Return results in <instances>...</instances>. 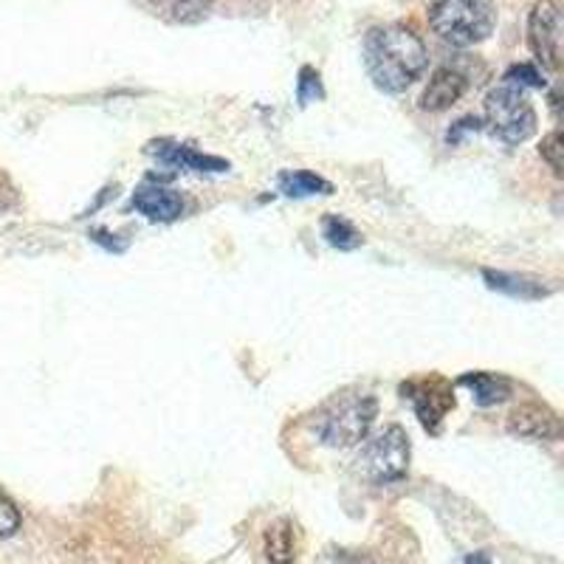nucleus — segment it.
<instances>
[{"label": "nucleus", "instance_id": "1", "mask_svg": "<svg viewBox=\"0 0 564 564\" xmlns=\"http://www.w3.org/2000/svg\"><path fill=\"white\" fill-rule=\"evenodd\" d=\"M365 65L376 88L387 94H401L430 65L426 45L412 29L406 26H379L365 40Z\"/></svg>", "mask_w": 564, "mask_h": 564}, {"label": "nucleus", "instance_id": "2", "mask_svg": "<svg viewBox=\"0 0 564 564\" xmlns=\"http://www.w3.org/2000/svg\"><path fill=\"white\" fill-rule=\"evenodd\" d=\"M497 9L491 0H435L430 9V26L443 43L455 48L477 45L491 34Z\"/></svg>", "mask_w": 564, "mask_h": 564}, {"label": "nucleus", "instance_id": "3", "mask_svg": "<svg viewBox=\"0 0 564 564\" xmlns=\"http://www.w3.org/2000/svg\"><path fill=\"white\" fill-rule=\"evenodd\" d=\"M376 415H379V401L372 395H341L322 412L316 435L330 449H350L365 441Z\"/></svg>", "mask_w": 564, "mask_h": 564}, {"label": "nucleus", "instance_id": "4", "mask_svg": "<svg viewBox=\"0 0 564 564\" xmlns=\"http://www.w3.org/2000/svg\"><path fill=\"white\" fill-rule=\"evenodd\" d=\"M486 130L502 144H522L536 130V110L525 88L506 83L486 97Z\"/></svg>", "mask_w": 564, "mask_h": 564}, {"label": "nucleus", "instance_id": "5", "mask_svg": "<svg viewBox=\"0 0 564 564\" xmlns=\"http://www.w3.org/2000/svg\"><path fill=\"white\" fill-rule=\"evenodd\" d=\"M359 475L376 486L404 480L410 468V437L401 426H387L384 432L367 441L359 455Z\"/></svg>", "mask_w": 564, "mask_h": 564}, {"label": "nucleus", "instance_id": "6", "mask_svg": "<svg viewBox=\"0 0 564 564\" xmlns=\"http://www.w3.org/2000/svg\"><path fill=\"white\" fill-rule=\"evenodd\" d=\"M528 43L536 59L545 65L547 70H558L562 63V12L556 3L542 0L536 3L528 18Z\"/></svg>", "mask_w": 564, "mask_h": 564}, {"label": "nucleus", "instance_id": "7", "mask_svg": "<svg viewBox=\"0 0 564 564\" xmlns=\"http://www.w3.org/2000/svg\"><path fill=\"white\" fill-rule=\"evenodd\" d=\"M404 392H410L417 417H421L423 423V430H430V432H437V426H441V421L446 417V412L455 406V398H452L449 387L443 384L441 379L410 384L404 387Z\"/></svg>", "mask_w": 564, "mask_h": 564}, {"label": "nucleus", "instance_id": "8", "mask_svg": "<svg viewBox=\"0 0 564 564\" xmlns=\"http://www.w3.org/2000/svg\"><path fill=\"white\" fill-rule=\"evenodd\" d=\"M508 432L525 441H556L562 435V423L547 406L522 404L508 415Z\"/></svg>", "mask_w": 564, "mask_h": 564}, {"label": "nucleus", "instance_id": "9", "mask_svg": "<svg viewBox=\"0 0 564 564\" xmlns=\"http://www.w3.org/2000/svg\"><path fill=\"white\" fill-rule=\"evenodd\" d=\"M150 155H155L164 164H173L181 170H193V173H226L229 170V161L215 159V155H204L193 148H184V144H173V141H153L148 148Z\"/></svg>", "mask_w": 564, "mask_h": 564}, {"label": "nucleus", "instance_id": "10", "mask_svg": "<svg viewBox=\"0 0 564 564\" xmlns=\"http://www.w3.org/2000/svg\"><path fill=\"white\" fill-rule=\"evenodd\" d=\"M133 209H139L148 220L170 224V220L181 218L184 200H181L178 193L167 189V186H141L133 195Z\"/></svg>", "mask_w": 564, "mask_h": 564}, {"label": "nucleus", "instance_id": "11", "mask_svg": "<svg viewBox=\"0 0 564 564\" xmlns=\"http://www.w3.org/2000/svg\"><path fill=\"white\" fill-rule=\"evenodd\" d=\"M468 88V79L463 77L460 70L455 68H437L435 74H432L430 85H426V90H423L421 97V108L423 110H432V113H437V110H446L452 108V105L457 102V99L466 94Z\"/></svg>", "mask_w": 564, "mask_h": 564}, {"label": "nucleus", "instance_id": "12", "mask_svg": "<svg viewBox=\"0 0 564 564\" xmlns=\"http://www.w3.org/2000/svg\"><path fill=\"white\" fill-rule=\"evenodd\" d=\"M488 289L502 291L508 296H520V300H542V296L551 294L547 285H542V280L528 274H508V271H482Z\"/></svg>", "mask_w": 564, "mask_h": 564}, {"label": "nucleus", "instance_id": "13", "mask_svg": "<svg viewBox=\"0 0 564 564\" xmlns=\"http://www.w3.org/2000/svg\"><path fill=\"white\" fill-rule=\"evenodd\" d=\"M460 387H468L471 398L480 406L502 404L511 395V381L506 376H494V372H466L460 379Z\"/></svg>", "mask_w": 564, "mask_h": 564}, {"label": "nucleus", "instance_id": "14", "mask_svg": "<svg viewBox=\"0 0 564 564\" xmlns=\"http://www.w3.org/2000/svg\"><path fill=\"white\" fill-rule=\"evenodd\" d=\"M280 193L289 195V198H311V195H330L334 186L327 184L325 178H319V175L296 170V173L280 175Z\"/></svg>", "mask_w": 564, "mask_h": 564}, {"label": "nucleus", "instance_id": "15", "mask_svg": "<svg viewBox=\"0 0 564 564\" xmlns=\"http://www.w3.org/2000/svg\"><path fill=\"white\" fill-rule=\"evenodd\" d=\"M265 556L269 564H294V528L280 520L265 531Z\"/></svg>", "mask_w": 564, "mask_h": 564}, {"label": "nucleus", "instance_id": "16", "mask_svg": "<svg viewBox=\"0 0 564 564\" xmlns=\"http://www.w3.org/2000/svg\"><path fill=\"white\" fill-rule=\"evenodd\" d=\"M153 9L173 23H198L209 14L212 0H155Z\"/></svg>", "mask_w": 564, "mask_h": 564}, {"label": "nucleus", "instance_id": "17", "mask_svg": "<svg viewBox=\"0 0 564 564\" xmlns=\"http://www.w3.org/2000/svg\"><path fill=\"white\" fill-rule=\"evenodd\" d=\"M322 235H325L327 243L334 246V249H341V251H352L365 243V238L359 235V229H356L350 220L339 218V215H330V218H325V224H322Z\"/></svg>", "mask_w": 564, "mask_h": 564}, {"label": "nucleus", "instance_id": "18", "mask_svg": "<svg viewBox=\"0 0 564 564\" xmlns=\"http://www.w3.org/2000/svg\"><path fill=\"white\" fill-rule=\"evenodd\" d=\"M539 153H542V159L551 164V170L556 175L564 173V161H562V153H564V141H562V133H551L547 139H542V148H539Z\"/></svg>", "mask_w": 564, "mask_h": 564}, {"label": "nucleus", "instance_id": "19", "mask_svg": "<svg viewBox=\"0 0 564 564\" xmlns=\"http://www.w3.org/2000/svg\"><path fill=\"white\" fill-rule=\"evenodd\" d=\"M322 83H319V74L314 68H302L300 70V102L308 105L314 99H322Z\"/></svg>", "mask_w": 564, "mask_h": 564}, {"label": "nucleus", "instance_id": "20", "mask_svg": "<svg viewBox=\"0 0 564 564\" xmlns=\"http://www.w3.org/2000/svg\"><path fill=\"white\" fill-rule=\"evenodd\" d=\"M506 83L520 85V88H525V85L542 88V85H545V79H542V74H539L533 65H513V68L506 74Z\"/></svg>", "mask_w": 564, "mask_h": 564}, {"label": "nucleus", "instance_id": "21", "mask_svg": "<svg viewBox=\"0 0 564 564\" xmlns=\"http://www.w3.org/2000/svg\"><path fill=\"white\" fill-rule=\"evenodd\" d=\"M20 528V511L12 500L0 497V539H9Z\"/></svg>", "mask_w": 564, "mask_h": 564}, {"label": "nucleus", "instance_id": "22", "mask_svg": "<svg viewBox=\"0 0 564 564\" xmlns=\"http://www.w3.org/2000/svg\"><path fill=\"white\" fill-rule=\"evenodd\" d=\"M482 128L480 119H475V116H466V119H460L457 124H452V130L446 133V139H449V144H460L463 135L466 133H477V130Z\"/></svg>", "mask_w": 564, "mask_h": 564}, {"label": "nucleus", "instance_id": "23", "mask_svg": "<svg viewBox=\"0 0 564 564\" xmlns=\"http://www.w3.org/2000/svg\"><path fill=\"white\" fill-rule=\"evenodd\" d=\"M14 204H18V189H14V184L9 181L7 173H0V212L12 209Z\"/></svg>", "mask_w": 564, "mask_h": 564}, {"label": "nucleus", "instance_id": "24", "mask_svg": "<svg viewBox=\"0 0 564 564\" xmlns=\"http://www.w3.org/2000/svg\"><path fill=\"white\" fill-rule=\"evenodd\" d=\"M463 564H491V558H488L486 553H475V556H468Z\"/></svg>", "mask_w": 564, "mask_h": 564}]
</instances>
